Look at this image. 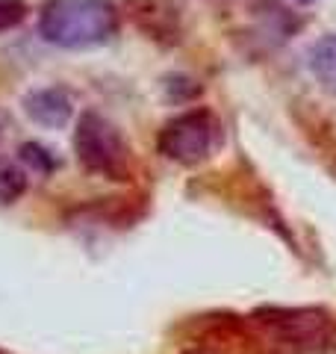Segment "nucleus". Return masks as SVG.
Segmentation results:
<instances>
[{
    "label": "nucleus",
    "instance_id": "obj_1",
    "mask_svg": "<svg viewBox=\"0 0 336 354\" xmlns=\"http://www.w3.org/2000/svg\"><path fill=\"white\" fill-rule=\"evenodd\" d=\"M118 32V9L109 0H48L39 12V36L62 50H88Z\"/></svg>",
    "mask_w": 336,
    "mask_h": 354
},
{
    "label": "nucleus",
    "instance_id": "obj_2",
    "mask_svg": "<svg viewBox=\"0 0 336 354\" xmlns=\"http://www.w3.org/2000/svg\"><path fill=\"white\" fill-rule=\"evenodd\" d=\"M74 153L86 171L100 174L106 180H130L133 160L127 142L121 136V130L95 109L83 113L80 121H77Z\"/></svg>",
    "mask_w": 336,
    "mask_h": 354
},
{
    "label": "nucleus",
    "instance_id": "obj_5",
    "mask_svg": "<svg viewBox=\"0 0 336 354\" xmlns=\"http://www.w3.org/2000/svg\"><path fill=\"white\" fill-rule=\"evenodd\" d=\"M24 113L30 121H36L39 127H65L74 115V101L71 95L59 86H48V88H32L24 95Z\"/></svg>",
    "mask_w": 336,
    "mask_h": 354
},
{
    "label": "nucleus",
    "instance_id": "obj_10",
    "mask_svg": "<svg viewBox=\"0 0 336 354\" xmlns=\"http://www.w3.org/2000/svg\"><path fill=\"white\" fill-rule=\"evenodd\" d=\"M27 18V3L24 0H0V32L18 27Z\"/></svg>",
    "mask_w": 336,
    "mask_h": 354
},
{
    "label": "nucleus",
    "instance_id": "obj_4",
    "mask_svg": "<svg viewBox=\"0 0 336 354\" xmlns=\"http://www.w3.org/2000/svg\"><path fill=\"white\" fill-rule=\"evenodd\" d=\"M256 319L272 328L277 337L301 348H321L324 342L333 339V322L328 310L321 307H274L260 310Z\"/></svg>",
    "mask_w": 336,
    "mask_h": 354
},
{
    "label": "nucleus",
    "instance_id": "obj_7",
    "mask_svg": "<svg viewBox=\"0 0 336 354\" xmlns=\"http://www.w3.org/2000/svg\"><path fill=\"white\" fill-rule=\"evenodd\" d=\"M310 71L324 92L336 97V32L324 36L310 48Z\"/></svg>",
    "mask_w": 336,
    "mask_h": 354
},
{
    "label": "nucleus",
    "instance_id": "obj_8",
    "mask_svg": "<svg viewBox=\"0 0 336 354\" xmlns=\"http://www.w3.org/2000/svg\"><path fill=\"white\" fill-rule=\"evenodd\" d=\"M24 192H27V174H24V169L15 165L12 160L0 157V207L15 204Z\"/></svg>",
    "mask_w": 336,
    "mask_h": 354
},
{
    "label": "nucleus",
    "instance_id": "obj_3",
    "mask_svg": "<svg viewBox=\"0 0 336 354\" xmlns=\"http://www.w3.org/2000/svg\"><path fill=\"white\" fill-rule=\"evenodd\" d=\"M221 142V124L209 109H186V113L165 121L160 136H156V148L165 160L177 165H198L204 162Z\"/></svg>",
    "mask_w": 336,
    "mask_h": 354
},
{
    "label": "nucleus",
    "instance_id": "obj_9",
    "mask_svg": "<svg viewBox=\"0 0 336 354\" xmlns=\"http://www.w3.org/2000/svg\"><path fill=\"white\" fill-rule=\"evenodd\" d=\"M18 160L27 165V169L39 171V174H53L59 160H56V153L50 148L39 145V142H24V145L18 148Z\"/></svg>",
    "mask_w": 336,
    "mask_h": 354
},
{
    "label": "nucleus",
    "instance_id": "obj_6",
    "mask_svg": "<svg viewBox=\"0 0 336 354\" xmlns=\"http://www.w3.org/2000/svg\"><path fill=\"white\" fill-rule=\"evenodd\" d=\"M133 9H136L133 12L136 15V24L153 41H165V44L177 41L180 24H177V6L171 0H133Z\"/></svg>",
    "mask_w": 336,
    "mask_h": 354
},
{
    "label": "nucleus",
    "instance_id": "obj_11",
    "mask_svg": "<svg viewBox=\"0 0 336 354\" xmlns=\"http://www.w3.org/2000/svg\"><path fill=\"white\" fill-rule=\"evenodd\" d=\"M186 354H216V351H209V348H192V351H186Z\"/></svg>",
    "mask_w": 336,
    "mask_h": 354
}]
</instances>
